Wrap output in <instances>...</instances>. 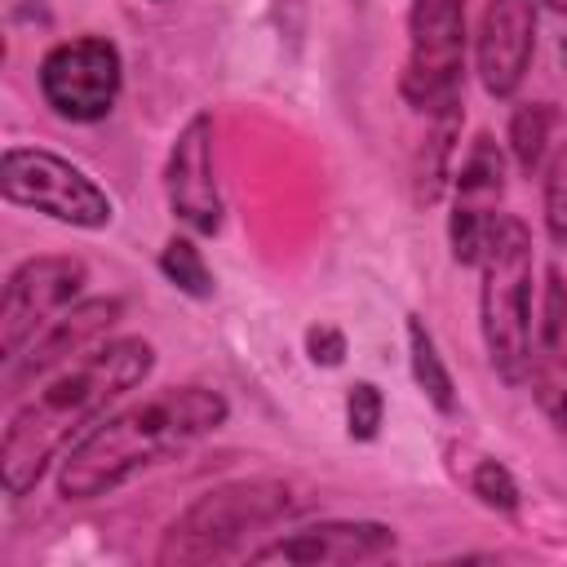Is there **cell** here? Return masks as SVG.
Instances as JSON below:
<instances>
[{
	"label": "cell",
	"mask_w": 567,
	"mask_h": 567,
	"mask_svg": "<svg viewBox=\"0 0 567 567\" xmlns=\"http://www.w3.org/2000/svg\"><path fill=\"white\" fill-rule=\"evenodd\" d=\"M155 368V346L146 337H111L89 346L58 372H49L31 399L4 425L0 439V487L9 501H22L40 478L75 447L128 390H137Z\"/></svg>",
	"instance_id": "1"
},
{
	"label": "cell",
	"mask_w": 567,
	"mask_h": 567,
	"mask_svg": "<svg viewBox=\"0 0 567 567\" xmlns=\"http://www.w3.org/2000/svg\"><path fill=\"white\" fill-rule=\"evenodd\" d=\"M230 421V403L213 385H168L146 399H133L106 412L66 456L58 461V496L71 505L102 501L195 447L199 439L217 434Z\"/></svg>",
	"instance_id": "2"
},
{
	"label": "cell",
	"mask_w": 567,
	"mask_h": 567,
	"mask_svg": "<svg viewBox=\"0 0 567 567\" xmlns=\"http://www.w3.org/2000/svg\"><path fill=\"white\" fill-rule=\"evenodd\" d=\"M297 514V492L284 478H230L182 505L159 532V567H195L230 558L248 536L279 527Z\"/></svg>",
	"instance_id": "3"
},
{
	"label": "cell",
	"mask_w": 567,
	"mask_h": 567,
	"mask_svg": "<svg viewBox=\"0 0 567 567\" xmlns=\"http://www.w3.org/2000/svg\"><path fill=\"white\" fill-rule=\"evenodd\" d=\"M532 230L501 213L483 257H478V332L492 372L505 385L527 381V350H532Z\"/></svg>",
	"instance_id": "4"
},
{
	"label": "cell",
	"mask_w": 567,
	"mask_h": 567,
	"mask_svg": "<svg viewBox=\"0 0 567 567\" xmlns=\"http://www.w3.org/2000/svg\"><path fill=\"white\" fill-rule=\"evenodd\" d=\"M0 190L13 208L53 217L75 230H106L115 221V199L106 195V186L89 168L71 164L49 146H22V142L4 146Z\"/></svg>",
	"instance_id": "5"
},
{
	"label": "cell",
	"mask_w": 567,
	"mask_h": 567,
	"mask_svg": "<svg viewBox=\"0 0 567 567\" xmlns=\"http://www.w3.org/2000/svg\"><path fill=\"white\" fill-rule=\"evenodd\" d=\"M465 84V0H412L408 4V58L399 93L412 111L439 115L461 102Z\"/></svg>",
	"instance_id": "6"
},
{
	"label": "cell",
	"mask_w": 567,
	"mask_h": 567,
	"mask_svg": "<svg viewBox=\"0 0 567 567\" xmlns=\"http://www.w3.org/2000/svg\"><path fill=\"white\" fill-rule=\"evenodd\" d=\"M44 106L66 124H102L124 89V58L106 35H71L44 49L35 66Z\"/></svg>",
	"instance_id": "7"
},
{
	"label": "cell",
	"mask_w": 567,
	"mask_h": 567,
	"mask_svg": "<svg viewBox=\"0 0 567 567\" xmlns=\"http://www.w3.org/2000/svg\"><path fill=\"white\" fill-rule=\"evenodd\" d=\"M89 284V266L84 257L71 252H40L27 257L9 270L4 292H0V359H18L27 350V341L58 319L66 306L80 301Z\"/></svg>",
	"instance_id": "8"
},
{
	"label": "cell",
	"mask_w": 567,
	"mask_h": 567,
	"mask_svg": "<svg viewBox=\"0 0 567 567\" xmlns=\"http://www.w3.org/2000/svg\"><path fill=\"white\" fill-rule=\"evenodd\" d=\"M164 199L168 213L190 230V235H217L226 221L221 204V182H217V124L208 111H195L164 159Z\"/></svg>",
	"instance_id": "9"
},
{
	"label": "cell",
	"mask_w": 567,
	"mask_h": 567,
	"mask_svg": "<svg viewBox=\"0 0 567 567\" xmlns=\"http://www.w3.org/2000/svg\"><path fill=\"white\" fill-rule=\"evenodd\" d=\"M452 213H447V244L456 266H478L483 244L501 217L505 199V151L492 133H478L452 173Z\"/></svg>",
	"instance_id": "10"
},
{
	"label": "cell",
	"mask_w": 567,
	"mask_h": 567,
	"mask_svg": "<svg viewBox=\"0 0 567 567\" xmlns=\"http://www.w3.org/2000/svg\"><path fill=\"white\" fill-rule=\"evenodd\" d=\"M399 536L390 523H372V518H319V523H301L288 527L279 536H270L266 545L248 549V563H301V567H346V563H377L385 554H394Z\"/></svg>",
	"instance_id": "11"
},
{
	"label": "cell",
	"mask_w": 567,
	"mask_h": 567,
	"mask_svg": "<svg viewBox=\"0 0 567 567\" xmlns=\"http://www.w3.org/2000/svg\"><path fill=\"white\" fill-rule=\"evenodd\" d=\"M540 0H483L474 31V71L492 97H514L536 58Z\"/></svg>",
	"instance_id": "12"
},
{
	"label": "cell",
	"mask_w": 567,
	"mask_h": 567,
	"mask_svg": "<svg viewBox=\"0 0 567 567\" xmlns=\"http://www.w3.org/2000/svg\"><path fill=\"white\" fill-rule=\"evenodd\" d=\"M124 315V297H84L75 306H66L58 319H49L18 359L4 363V385L22 390L27 381H44L49 372H58L62 363H71L75 354H84L97 337H106V328Z\"/></svg>",
	"instance_id": "13"
},
{
	"label": "cell",
	"mask_w": 567,
	"mask_h": 567,
	"mask_svg": "<svg viewBox=\"0 0 567 567\" xmlns=\"http://www.w3.org/2000/svg\"><path fill=\"white\" fill-rule=\"evenodd\" d=\"M527 385L540 408V416L567 434V284L563 270H545L540 284V310L532 328V350H527Z\"/></svg>",
	"instance_id": "14"
},
{
	"label": "cell",
	"mask_w": 567,
	"mask_h": 567,
	"mask_svg": "<svg viewBox=\"0 0 567 567\" xmlns=\"http://www.w3.org/2000/svg\"><path fill=\"white\" fill-rule=\"evenodd\" d=\"M461 120H465L461 102L447 106V111H439V115H430V133L421 137V146H416V155H412V177H408L416 208H434V204L447 195L452 173H456L452 159H456Z\"/></svg>",
	"instance_id": "15"
},
{
	"label": "cell",
	"mask_w": 567,
	"mask_h": 567,
	"mask_svg": "<svg viewBox=\"0 0 567 567\" xmlns=\"http://www.w3.org/2000/svg\"><path fill=\"white\" fill-rule=\"evenodd\" d=\"M403 332H408V368H412L416 390L430 399L434 412L452 416V412H456V381H452V372H447V363H443V354H439L434 332L425 328L421 315H408V328H403Z\"/></svg>",
	"instance_id": "16"
},
{
	"label": "cell",
	"mask_w": 567,
	"mask_h": 567,
	"mask_svg": "<svg viewBox=\"0 0 567 567\" xmlns=\"http://www.w3.org/2000/svg\"><path fill=\"white\" fill-rule=\"evenodd\" d=\"M549 128H554V111L549 102H518L505 128V151L514 159V168L523 177L540 173L545 155H549Z\"/></svg>",
	"instance_id": "17"
},
{
	"label": "cell",
	"mask_w": 567,
	"mask_h": 567,
	"mask_svg": "<svg viewBox=\"0 0 567 567\" xmlns=\"http://www.w3.org/2000/svg\"><path fill=\"white\" fill-rule=\"evenodd\" d=\"M159 275L177 288V292H186V297H195V301H208L213 297V270H208V261H204V248L190 239V235H168L164 239V248H159Z\"/></svg>",
	"instance_id": "18"
},
{
	"label": "cell",
	"mask_w": 567,
	"mask_h": 567,
	"mask_svg": "<svg viewBox=\"0 0 567 567\" xmlns=\"http://www.w3.org/2000/svg\"><path fill=\"white\" fill-rule=\"evenodd\" d=\"M465 487H470V496H474L483 509H492V514H518V505H523V492H518L514 474H509L496 456H474V461L465 465Z\"/></svg>",
	"instance_id": "19"
},
{
	"label": "cell",
	"mask_w": 567,
	"mask_h": 567,
	"mask_svg": "<svg viewBox=\"0 0 567 567\" xmlns=\"http://www.w3.org/2000/svg\"><path fill=\"white\" fill-rule=\"evenodd\" d=\"M540 221L549 244L567 248V142H558L540 164Z\"/></svg>",
	"instance_id": "20"
},
{
	"label": "cell",
	"mask_w": 567,
	"mask_h": 567,
	"mask_svg": "<svg viewBox=\"0 0 567 567\" xmlns=\"http://www.w3.org/2000/svg\"><path fill=\"white\" fill-rule=\"evenodd\" d=\"M385 425V394L372 381H354L346 390V434L354 443H372Z\"/></svg>",
	"instance_id": "21"
},
{
	"label": "cell",
	"mask_w": 567,
	"mask_h": 567,
	"mask_svg": "<svg viewBox=\"0 0 567 567\" xmlns=\"http://www.w3.org/2000/svg\"><path fill=\"white\" fill-rule=\"evenodd\" d=\"M306 354L315 368H341L350 354V341L337 323H310L306 328Z\"/></svg>",
	"instance_id": "22"
},
{
	"label": "cell",
	"mask_w": 567,
	"mask_h": 567,
	"mask_svg": "<svg viewBox=\"0 0 567 567\" xmlns=\"http://www.w3.org/2000/svg\"><path fill=\"white\" fill-rule=\"evenodd\" d=\"M545 9H554V13H567V0H540Z\"/></svg>",
	"instance_id": "23"
},
{
	"label": "cell",
	"mask_w": 567,
	"mask_h": 567,
	"mask_svg": "<svg viewBox=\"0 0 567 567\" xmlns=\"http://www.w3.org/2000/svg\"><path fill=\"white\" fill-rule=\"evenodd\" d=\"M155 4H159V0H155Z\"/></svg>",
	"instance_id": "24"
}]
</instances>
